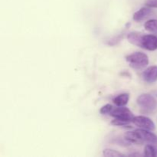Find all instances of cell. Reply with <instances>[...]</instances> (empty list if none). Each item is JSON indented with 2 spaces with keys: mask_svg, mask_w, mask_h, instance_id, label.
<instances>
[{
  "mask_svg": "<svg viewBox=\"0 0 157 157\" xmlns=\"http://www.w3.org/2000/svg\"><path fill=\"white\" fill-rule=\"evenodd\" d=\"M132 123V121H129V120H124L121 119V118H115L113 121H112L111 124L114 126H127Z\"/></svg>",
  "mask_w": 157,
  "mask_h": 157,
  "instance_id": "cell-15",
  "label": "cell"
},
{
  "mask_svg": "<svg viewBox=\"0 0 157 157\" xmlns=\"http://www.w3.org/2000/svg\"><path fill=\"white\" fill-rule=\"evenodd\" d=\"M143 35H144V34L141 33V32H132L127 35V39H128L129 42L131 43L132 44L140 47Z\"/></svg>",
  "mask_w": 157,
  "mask_h": 157,
  "instance_id": "cell-10",
  "label": "cell"
},
{
  "mask_svg": "<svg viewBox=\"0 0 157 157\" xmlns=\"http://www.w3.org/2000/svg\"><path fill=\"white\" fill-rule=\"evenodd\" d=\"M100 113L101 114L114 117L115 118H121V119L129 120V121H132L134 117L131 110L124 106L113 107L111 104H106L101 107Z\"/></svg>",
  "mask_w": 157,
  "mask_h": 157,
  "instance_id": "cell-1",
  "label": "cell"
},
{
  "mask_svg": "<svg viewBox=\"0 0 157 157\" xmlns=\"http://www.w3.org/2000/svg\"><path fill=\"white\" fill-rule=\"evenodd\" d=\"M129 99H130V95L128 94H119L116 98H113V102L117 106L122 107V106L127 105L129 101Z\"/></svg>",
  "mask_w": 157,
  "mask_h": 157,
  "instance_id": "cell-11",
  "label": "cell"
},
{
  "mask_svg": "<svg viewBox=\"0 0 157 157\" xmlns=\"http://www.w3.org/2000/svg\"><path fill=\"white\" fill-rule=\"evenodd\" d=\"M143 78L147 83L156 82L157 81V66H151L146 69L143 73Z\"/></svg>",
  "mask_w": 157,
  "mask_h": 157,
  "instance_id": "cell-7",
  "label": "cell"
},
{
  "mask_svg": "<svg viewBox=\"0 0 157 157\" xmlns=\"http://www.w3.org/2000/svg\"><path fill=\"white\" fill-rule=\"evenodd\" d=\"M152 13V10L150 9V7H144L142 9H139L137 12L133 14V18L136 21H141L147 18V17L150 16Z\"/></svg>",
  "mask_w": 157,
  "mask_h": 157,
  "instance_id": "cell-8",
  "label": "cell"
},
{
  "mask_svg": "<svg viewBox=\"0 0 157 157\" xmlns=\"http://www.w3.org/2000/svg\"><path fill=\"white\" fill-rule=\"evenodd\" d=\"M145 4L150 8H157V0H147Z\"/></svg>",
  "mask_w": 157,
  "mask_h": 157,
  "instance_id": "cell-16",
  "label": "cell"
},
{
  "mask_svg": "<svg viewBox=\"0 0 157 157\" xmlns=\"http://www.w3.org/2000/svg\"><path fill=\"white\" fill-rule=\"evenodd\" d=\"M124 137H125L126 140H127L128 142L132 143V144H144V141H143V140L141 139V137L140 136L139 133H137L136 130L127 132V133H125Z\"/></svg>",
  "mask_w": 157,
  "mask_h": 157,
  "instance_id": "cell-9",
  "label": "cell"
},
{
  "mask_svg": "<svg viewBox=\"0 0 157 157\" xmlns=\"http://www.w3.org/2000/svg\"><path fill=\"white\" fill-rule=\"evenodd\" d=\"M132 123H133L135 125L140 127V128L150 130V131L154 130L155 129H156V126H155L154 122H153L150 118L147 117H134L133 118V120H132Z\"/></svg>",
  "mask_w": 157,
  "mask_h": 157,
  "instance_id": "cell-4",
  "label": "cell"
},
{
  "mask_svg": "<svg viewBox=\"0 0 157 157\" xmlns=\"http://www.w3.org/2000/svg\"><path fill=\"white\" fill-rule=\"evenodd\" d=\"M139 133L140 136L143 140L144 143H149L151 144H157V136L153 133L150 132V130H145V129H138L136 130Z\"/></svg>",
  "mask_w": 157,
  "mask_h": 157,
  "instance_id": "cell-6",
  "label": "cell"
},
{
  "mask_svg": "<svg viewBox=\"0 0 157 157\" xmlns=\"http://www.w3.org/2000/svg\"><path fill=\"white\" fill-rule=\"evenodd\" d=\"M126 61L128 62L130 67L133 69L140 70L147 67L149 64V58L145 53L137 52L127 55Z\"/></svg>",
  "mask_w": 157,
  "mask_h": 157,
  "instance_id": "cell-2",
  "label": "cell"
},
{
  "mask_svg": "<svg viewBox=\"0 0 157 157\" xmlns=\"http://www.w3.org/2000/svg\"><path fill=\"white\" fill-rule=\"evenodd\" d=\"M144 156H157V150L153 144H148L144 148Z\"/></svg>",
  "mask_w": 157,
  "mask_h": 157,
  "instance_id": "cell-13",
  "label": "cell"
},
{
  "mask_svg": "<svg viewBox=\"0 0 157 157\" xmlns=\"http://www.w3.org/2000/svg\"><path fill=\"white\" fill-rule=\"evenodd\" d=\"M144 28L147 31L157 35V20L150 19L144 24Z\"/></svg>",
  "mask_w": 157,
  "mask_h": 157,
  "instance_id": "cell-12",
  "label": "cell"
},
{
  "mask_svg": "<svg viewBox=\"0 0 157 157\" xmlns=\"http://www.w3.org/2000/svg\"><path fill=\"white\" fill-rule=\"evenodd\" d=\"M140 48L148 51H155L157 49V35H143L140 42Z\"/></svg>",
  "mask_w": 157,
  "mask_h": 157,
  "instance_id": "cell-5",
  "label": "cell"
},
{
  "mask_svg": "<svg viewBox=\"0 0 157 157\" xmlns=\"http://www.w3.org/2000/svg\"><path fill=\"white\" fill-rule=\"evenodd\" d=\"M103 155L106 157H120V156H126V155L120 153L117 150H111V149H106L103 152Z\"/></svg>",
  "mask_w": 157,
  "mask_h": 157,
  "instance_id": "cell-14",
  "label": "cell"
},
{
  "mask_svg": "<svg viewBox=\"0 0 157 157\" xmlns=\"http://www.w3.org/2000/svg\"><path fill=\"white\" fill-rule=\"evenodd\" d=\"M136 103L140 108L147 112L153 111L157 108L156 99L149 94L140 95L136 100Z\"/></svg>",
  "mask_w": 157,
  "mask_h": 157,
  "instance_id": "cell-3",
  "label": "cell"
}]
</instances>
